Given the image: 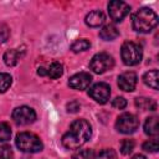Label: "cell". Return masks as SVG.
Here are the masks:
<instances>
[{"instance_id":"cell-1","label":"cell","mask_w":159,"mask_h":159,"mask_svg":"<svg viewBox=\"0 0 159 159\" xmlns=\"http://www.w3.org/2000/svg\"><path fill=\"white\" fill-rule=\"evenodd\" d=\"M92 134L91 124L86 119H76L72 122L70 130L62 137V145L67 149H78Z\"/></svg>"},{"instance_id":"cell-2","label":"cell","mask_w":159,"mask_h":159,"mask_svg":"<svg viewBox=\"0 0 159 159\" xmlns=\"http://www.w3.org/2000/svg\"><path fill=\"white\" fill-rule=\"evenodd\" d=\"M133 29L137 32H150L158 24V15L149 7H142L133 15Z\"/></svg>"},{"instance_id":"cell-3","label":"cell","mask_w":159,"mask_h":159,"mask_svg":"<svg viewBox=\"0 0 159 159\" xmlns=\"http://www.w3.org/2000/svg\"><path fill=\"white\" fill-rule=\"evenodd\" d=\"M15 143H16V147L24 153H37V152H41L43 148V144L40 140V138L36 134L30 132L19 133L16 135Z\"/></svg>"},{"instance_id":"cell-4","label":"cell","mask_w":159,"mask_h":159,"mask_svg":"<svg viewBox=\"0 0 159 159\" xmlns=\"http://www.w3.org/2000/svg\"><path fill=\"white\" fill-rule=\"evenodd\" d=\"M120 56L123 60V63L127 66H134L138 65L142 61L143 57V51L142 47L132 41H127L122 45L120 48Z\"/></svg>"},{"instance_id":"cell-5","label":"cell","mask_w":159,"mask_h":159,"mask_svg":"<svg viewBox=\"0 0 159 159\" xmlns=\"http://www.w3.org/2000/svg\"><path fill=\"white\" fill-rule=\"evenodd\" d=\"M139 120L132 113H123L117 118L116 128L119 133L123 134H132L138 129Z\"/></svg>"},{"instance_id":"cell-6","label":"cell","mask_w":159,"mask_h":159,"mask_svg":"<svg viewBox=\"0 0 159 159\" xmlns=\"http://www.w3.org/2000/svg\"><path fill=\"white\" fill-rule=\"evenodd\" d=\"M113 66H114L113 57L106 52H101V53L94 55L89 62V68L94 73H104L106 71L111 70Z\"/></svg>"},{"instance_id":"cell-7","label":"cell","mask_w":159,"mask_h":159,"mask_svg":"<svg viewBox=\"0 0 159 159\" xmlns=\"http://www.w3.org/2000/svg\"><path fill=\"white\" fill-rule=\"evenodd\" d=\"M130 11V6L120 0H113L108 4V14L109 17L114 22H120Z\"/></svg>"},{"instance_id":"cell-8","label":"cell","mask_w":159,"mask_h":159,"mask_svg":"<svg viewBox=\"0 0 159 159\" xmlns=\"http://www.w3.org/2000/svg\"><path fill=\"white\" fill-rule=\"evenodd\" d=\"M12 119L15 120L16 124L27 125V124H31L32 122H35L36 113L31 107L20 106V107H16L12 111Z\"/></svg>"},{"instance_id":"cell-9","label":"cell","mask_w":159,"mask_h":159,"mask_svg":"<svg viewBox=\"0 0 159 159\" xmlns=\"http://www.w3.org/2000/svg\"><path fill=\"white\" fill-rule=\"evenodd\" d=\"M89 97H92L97 103L104 104L108 102L111 96V87L104 82H98L93 84L88 91Z\"/></svg>"},{"instance_id":"cell-10","label":"cell","mask_w":159,"mask_h":159,"mask_svg":"<svg viewBox=\"0 0 159 159\" xmlns=\"http://www.w3.org/2000/svg\"><path fill=\"white\" fill-rule=\"evenodd\" d=\"M92 82V76L87 72H80V73H76L73 75L70 81H68V86L73 89H77V91H83L86 88H88V86L91 84Z\"/></svg>"},{"instance_id":"cell-11","label":"cell","mask_w":159,"mask_h":159,"mask_svg":"<svg viewBox=\"0 0 159 159\" xmlns=\"http://www.w3.org/2000/svg\"><path fill=\"white\" fill-rule=\"evenodd\" d=\"M137 75L132 71L124 72L118 77V86L120 89L125 91V92H132L134 91L135 86H137Z\"/></svg>"},{"instance_id":"cell-12","label":"cell","mask_w":159,"mask_h":159,"mask_svg":"<svg viewBox=\"0 0 159 159\" xmlns=\"http://www.w3.org/2000/svg\"><path fill=\"white\" fill-rule=\"evenodd\" d=\"M84 21L89 27H98L104 22V14L101 10H93L86 15Z\"/></svg>"},{"instance_id":"cell-13","label":"cell","mask_w":159,"mask_h":159,"mask_svg":"<svg viewBox=\"0 0 159 159\" xmlns=\"http://www.w3.org/2000/svg\"><path fill=\"white\" fill-rule=\"evenodd\" d=\"M118 36H119V31H118V29L113 24L104 25L99 30V37L102 40H104V41H112L114 39H117Z\"/></svg>"},{"instance_id":"cell-14","label":"cell","mask_w":159,"mask_h":159,"mask_svg":"<svg viewBox=\"0 0 159 159\" xmlns=\"http://www.w3.org/2000/svg\"><path fill=\"white\" fill-rule=\"evenodd\" d=\"M144 132L145 134L150 135V137H157L159 133V124H158V117L153 116L147 118L145 123H144Z\"/></svg>"},{"instance_id":"cell-15","label":"cell","mask_w":159,"mask_h":159,"mask_svg":"<svg viewBox=\"0 0 159 159\" xmlns=\"http://www.w3.org/2000/svg\"><path fill=\"white\" fill-rule=\"evenodd\" d=\"M158 80H159V75H158V70H152L148 71L144 76H143V81L147 86L152 87L153 89H158Z\"/></svg>"},{"instance_id":"cell-16","label":"cell","mask_w":159,"mask_h":159,"mask_svg":"<svg viewBox=\"0 0 159 159\" xmlns=\"http://www.w3.org/2000/svg\"><path fill=\"white\" fill-rule=\"evenodd\" d=\"M20 57H21V55H20V52L17 51V50H7L5 53H4V62H5V65L6 66H15L17 62H19V60H20Z\"/></svg>"},{"instance_id":"cell-17","label":"cell","mask_w":159,"mask_h":159,"mask_svg":"<svg viewBox=\"0 0 159 159\" xmlns=\"http://www.w3.org/2000/svg\"><path fill=\"white\" fill-rule=\"evenodd\" d=\"M135 106L139 107L143 111H155L157 104L153 99L147 98V97H138L135 98Z\"/></svg>"},{"instance_id":"cell-18","label":"cell","mask_w":159,"mask_h":159,"mask_svg":"<svg viewBox=\"0 0 159 159\" xmlns=\"http://www.w3.org/2000/svg\"><path fill=\"white\" fill-rule=\"evenodd\" d=\"M47 76L52 80H56V78H60L63 73V67L60 62H52L47 68Z\"/></svg>"},{"instance_id":"cell-19","label":"cell","mask_w":159,"mask_h":159,"mask_svg":"<svg viewBox=\"0 0 159 159\" xmlns=\"http://www.w3.org/2000/svg\"><path fill=\"white\" fill-rule=\"evenodd\" d=\"M91 47V42L87 40V39H80V40H76L72 45H71V50L73 52H82V51H86Z\"/></svg>"},{"instance_id":"cell-20","label":"cell","mask_w":159,"mask_h":159,"mask_svg":"<svg viewBox=\"0 0 159 159\" xmlns=\"http://www.w3.org/2000/svg\"><path fill=\"white\" fill-rule=\"evenodd\" d=\"M12 83V77L9 73H0V93L6 92Z\"/></svg>"},{"instance_id":"cell-21","label":"cell","mask_w":159,"mask_h":159,"mask_svg":"<svg viewBox=\"0 0 159 159\" xmlns=\"http://www.w3.org/2000/svg\"><path fill=\"white\" fill-rule=\"evenodd\" d=\"M134 147H135V143H134L133 139H124L120 143V153L124 154V155L130 154L133 152Z\"/></svg>"},{"instance_id":"cell-22","label":"cell","mask_w":159,"mask_h":159,"mask_svg":"<svg viewBox=\"0 0 159 159\" xmlns=\"http://www.w3.org/2000/svg\"><path fill=\"white\" fill-rule=\"evenodd\" d=\"M10 137H11V127L5 122L0 123V142H6L10 139Z\"/></svg>"},{"instance_id":"cell-23","label":"cell","mask_w":159,"mask_h":159,"mask_svg":"<svg viewBox=\"0 0 159 159\" xmlns=\"http://www.w3.org/2000/svg\"><path fill=\"white\" fill-rule=\"evenodd\" d=\"M143 149L148 153H157L159 149V143L157 139H149L143 143Z\"/></svg>"},{"instance_id":"cell-24","label":"cell","mask_w":159,"mask_h":159,"mask_svg":"<svg viewBox=\"0 0 159 159\" xmlns=\"http://www.w3.org/2000/svg\"><path fill=\"white\" fill-rule=\"evenodd\" d=\"M72 159H93V150L80 149L72 155Z\"/></svg>"},{"instance_id":"cell-25","label":"cell","mask_w":159,"mask_h":159,"mask_svg":"<svg viewBox=\"0 0 159 159\" xmlns=\"http://www.w3.org/2000/svg\"><path fill=\"white\" fill-rule=\"evenodd\" d=\"M0 159H14L12 149L9 145H1L0 147Z\"/></svg>"},{"instance_id":"cell-26","label":"cell","mask_w":159,"mask_h":159,"mask_svg":"<svg viewBox=\"0 0 159 159\" xmlns=\"http://www.w3.org/2000/svg\"><path fill=\"white\" fill-rule=\"evenodd\" d=\"M96 159H117V154L113 149H103Z\"/></svg>"},{"instance_id":"cell-27","label":"cell","mask_w":159,"mask_h":159,"mask_svg":"<svg viewBox=\"0 0 159 159\" xmlns=\"http://www.w3.org/2000/svg\"><path fill=\"white\" fill-rule=\"evenodd\" d=\"M112 106H113L114 108H117V109H124L125 106H127V101H125V98H123V97H117V98L113 99Z\"/></svg>"},{"instance_id":"cell-28","label":"cell","mask_w":159,"mask_h":159,"mask_svg":"<svg viewBox=\"0 0 159 159\" xmlns=\"http://www.w3.org/2000/svg\"><path fill=\"white\" fill-rule=\"evenodd\" d=\"M9 35H10V30L6 25H1L0 26V42H5L7 39H9Z\"/></svg>"},{"instance_id":"cell-29","label":"cell","mask_w":159,"mask_h":159,"mask_svg":"<svg viewBox=\"0 0 159 159\" xmlns=\"http://www.w3.org/2000/svg\"><path fill=\"white\" fill-rule=\"evenodd\" d=\"M80 108H81V104H80L77 101H71V102L67 104V111H68L70 113H76V112L80 111Z\"/></svg>"},{"instance_id":"cell-30","label":"cell","mask_w":159,"mask_h":159,"mask_svg":"<svg viewBox=\"0 0 159 159\" xmlns=\"http://www.w3.org/2000/svg\"><path fill=\"white\" fill-rule=\"evenodd\" d=\"M37 73H39L40 76H47V70H46L45 67H39V68H37Z\"/></svg>"},{"instance_id":"cell-31","label":"cell","mask_w":159,"mask_h":159,"mask_svg":"<svg viewBox=\"0 0 159 159\" xmlns=\"http://www.w3.org/2000/svg\"><path fill=\"white\" fill-rule=\"evenodd\" d=\"M130 159H147L144 155H142V154H135V155H133Z\"/></svg>"}]
</instances>
